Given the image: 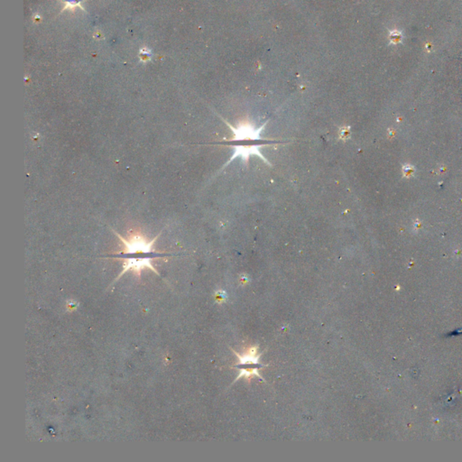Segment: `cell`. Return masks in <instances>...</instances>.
I'll return each instance as SVG.
<instances>
[{
	"label": "cell",
	"instance_id": "5b68a950",
	"mask_svg": "<svg viewBox=\"0 0 462 462\" xmlns=\"http://www.w3.org/2000/svg\"><path fill=\"white\" fill-rule=\"evenodd\" d=\"M78 302H75L73 300H69L67 301V308L69 311H74L78 307Z\"/></svg>",
	"mask_w": 462,
	"mask_h": 462
},
{
	"label": "cell",
	"instance_id": "277c9868",
	"mask_svg": "<svg viewBox=\"0 0 462 462\" xmlns=\"http://www.w3.org/2000/svg\"><path fill=\"white\" fill-rule=\"evenodd\" d=\"M240 370V373L239 375L236 378V381L238 380L240 377H245L247 378L248 380H250L253 376H259L261 377L259 373H258V369H251V370H246V369H239Z\"/></svg>",
	"mask_w": 462,
	"mask_h": 462
},
{
	"label": "cell",
	"instance_id": "7a4b0ae2",
	"mask_svg": "<svg viewBox=\"0 0 462 462\" xmlns=\"http://www.w3.org/2000/svg\"><path fill=\"white\" fill-rule=\"evenodd\" d=\"M232 131H233V139L232 141H247V140H261V130L264 128L265 125L259 127L254 128L249 125H242L240 127H234L227 122Z\"/></svg>",
	"mask_w": 462,
	"mask_h": 462
},
{
	"label": "cell",
	"instance_id": "6da1fadb",
	"mask_svg": "<svg viewBox=\"0 0 462 462\" xmlns=\"http://www.w3.org/2000/svg\"><path fill=\"white\" fill-rule=\"evenodd\" d=\"M112 231L116 236L119 238L123 245V249L119 252L110 254L109 256L123 261L122 271L118 275V277L116 278L115 282L128 271L133 272L139 278L141 276V272L146 268L155 272L157 276H160L159 272L156 270L153 265V261L170 255L168 253L158 252L155 249L156 241L162 234V231L153 239H148L140 232H131L130 236L125 238L122 237L119 233L116 232L115 231Z\"/></svg>",
	"mask_w": 462,
	"mask_h": 462
},
{
	"label": "cell",
	"instance_id": "3957f363",
	"mask_svg": "<svg viewBox=\"0 0 462 462\" xmlns=\"http://www.w3.org/2000/svg\"><path fill=\"white\" fill-rule=\"evenodd\" d=\"M257 348H258L257 346H251L250 348H249L248 352L245 353L243 355H240V354L234 351L235 355L239 359L238 366L248 364L259 365V358L261 355L260 354L257 355Z\"/></svg>",
	"mask_w": 462,
	"mask_h": 462
}]
</instances>
